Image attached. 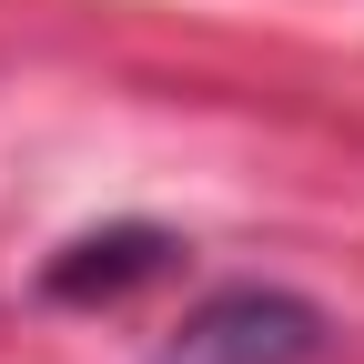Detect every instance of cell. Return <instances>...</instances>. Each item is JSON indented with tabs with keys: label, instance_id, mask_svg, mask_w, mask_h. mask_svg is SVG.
<instances>
[{
	"label": "cell",
	"instance_id": "1",
	"mask_svg": "<svg viewBox=\"0 0 364 364\" xmlns=\"http://www.w3.org/2000/svg\"><path fill=\"white\" fill-rule=\"evenodd\" d=\"M324 344H334V324H324L304 294H284V284H233V294H213V304L182 314L152 364H314Z\"/></svg>",
	"mask_w": 364,
	"mask_h": 364
},
{
	"label": "cell",
	"instance_id": "2",
	"mask_svg": "<svg viewBox=\"0 0 364 364\" xmlns=\"http://www.w3.org/2000/svg\"><path fill=\"white\" fill-rule=\"evenodd\" d=\"M172 263V233H152V223H112V233H81L61 263H51V294L61 304H112L132 284H152V273Z\"/></svg>",
	"mask_w": 364,
	"mask_h": 364
}]
</instances>
